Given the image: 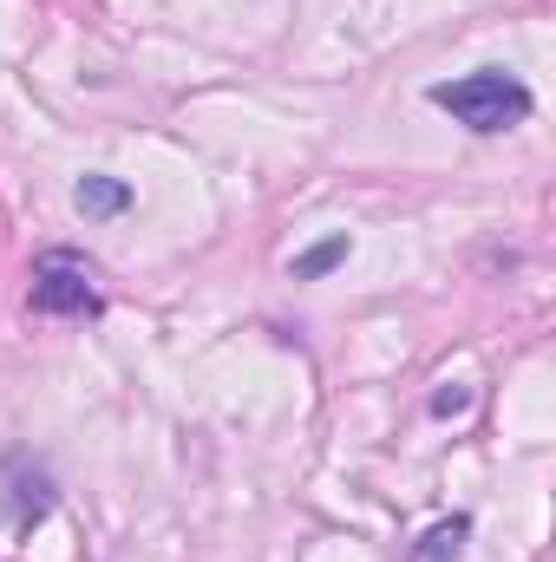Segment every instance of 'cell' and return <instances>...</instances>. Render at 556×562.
I'll list each match as a JSON object with an SVG mask.
<instances>
[{
  "mask_svg": "<svg viewBox=\"0 0 556 562\" xmlns=\"http://www.w3.org/2000/svg\"><path fill=\"white\" fill-rule=\"evenodd\" d=\"M432 105L438 112H452L465 132H511V125H524L531 119V86L518 79V72H504V66H485V72H465V79H445V86H432Z\"/></svg>",
  "mask_w": 556,
  "mask_h": 562,
  "instance_id": "cell-1",
  "label": "cell"
},
{
  "mask_svg": "<svg viewBox=\"0 0 556 562\" xmlns=\"http://www.w3.org/2000/svg\"><path fill=\"white\" fill-rule=\"evenodd\" d=\"M33 314H99V281H92V262L73 256V249H46L33 262Z\"/></svg>",
  "mask_w": 556,
  "mask_h": 562,
  "instance_id": "cell-2",
  "label": "cell"
},
{
  "mask_svg": "<svg viewBox=\"0 0 556 562\" xmlns=\"http://www.w3.org/2000/svg\"><path fill=\"white\" fill-rule=\"evenodd\" d=\"M53 504H59L53 471H46V464H33L26 451H13V458H7V517H13V530L46 524V517H53Z\"/></svg>",
  "mask_w": 556,
  "mask_h": 562,
  "instance_id": "cell-3",
  "label": "cell"
},
{
  "mask_svg": "<svg viewBox=\"0 0 556 562\" xmlns=\"http://www.w3.org/2000/svg\"><path fill=\"white\" fill-rule=\"evenodd\" d=\"M73 203H79V216H125L132 210V183H119V177H79V190H73Z\"/></svg>",
  "mask_w": 556,
  "mask_h": 562,
  "instance_id": "cell-4",
  "label": "cell"
},
{
  "mask_svg": "<svg viewBox=\"0 0 556 562\" xmlns=\"http://www.w3.org/2000/svg\"><path fill=\"white\" fill-rule=\"evenodd\" d=\"M465 537H471V517H445V524H432V530L419 537L413 562H458Z\"/></svg>",
  "mask_w": 556,
  "mask_h": 562,
  "instance_id": "cell-5",
  "label": "cell"
},
{
  "mask_svg": "<svg viewBox=\"0 0 556 562\" xmlns=\"http://www.w3.org/2000/svg\"><path fill=\"white\" fill-rule=\"evenodd\" d=\"M341 262H347V236H327V243L301 249V256L288 262V276H294V281H321V276H334Z\"/></svg>",
  "mask_w": 556,
  "mask_h": 562,
  "instance_id": "cell-6",
  "label": "cell"
},
{
  "mask_svg": "<svg viewBox=\"0 0 556 562\" xmlns=\"http://www.w3.org/2000/svg\"><path fill=\"white\" fill-rule=\"evenodd\" d=\"M465 406H471V393H465V386H452V393H438V400H432V413H438V419H452V413H465Z\"/></svg>",
  "mask_w": 556,
  "mask_h": 562,
  "instance_id": "cell-7",
  "label": "cell"
}]
</instances>
